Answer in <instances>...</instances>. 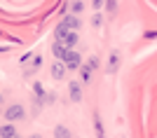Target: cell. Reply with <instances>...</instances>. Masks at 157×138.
<instances>
[{
    "label": "cell",
    "instance_id": "cell-1",
    "mask_svg": "<svg viewBox=\"0 0 157 138\" xmlns=\"http://www.w3.org/2000/svg\"><path fill=\"white\" fill-rule=\"evenodd\" d=\"M96 68H98V59H96V56H92L85 66L78 68L80 75H82V84H92V75H94V70H96Z\"/></svg>",
    "mask_w": 157,
    "mask_h": 138
},
{
    "label": "cell",
    "instance_id": "cell-2",
    "mask_svg": "<svg viewBox=\"0 0 157 138\" xmlns=\"http://www.w3.org/2000/svg\"><path fill=\"white\" fill-rule=\"evenodd\" d=\"M63 63H66V70H78L80 66H82V56H80L78 52H73V49H68L63 56Z\"/></svg>",
    "mask_w": 157,
    "mask_h": 138
},
{
    "label": "cell",
    "instance_id": "cell-3",
    "mask_svg": "<svg viewBox=\"0 0 157 138\" xmlns=\"http://www.w3.org/2000/svg\"><path fill=\"white\" fill-rule=\"evenodd\" d=\"M24 115H26V110H24L21 105H10V108L5 110L7 122H19V119H24Z\"/></svg>",
    "mask_w": 157,
    "mask_h": 138
},
{
    "label": "cell",
    "instance_id": "cell-4",
    "mask_svg": "<svg viewBox=\"0 0 157 138\" xmlns=\"http://www.w3.org/2000/svg\"><path fill=\"white\" fill-rule=\"evenodd\" d=\"M61 26H66L68 31H80L82 21L78 19V14H66L63 19H61Z\"/></svg>",
    "mask_w": 157,
    "mask_h": 138
},
{
    "label": "cell",
    "instance_id": "cell-5",
    "mask_svg": "<svg viewBox=\"0 0 157 138\" xmlns=\"http://www.w3.org/2000/svg\"><path fill=\"white\" fill-rule=\"evenodd\" d=\"M68 94H71L73 103H80V101H82V84H80V82H71V84H68Z\"/></svg>",
    "mask_w": 157,
    "mask_h": 138
},
{
    "label": "cell",
    "instance_id": "cell-6",
    "mask_svg": "<svg viewBox=\"0 0 157 138\" xmlns=\"http://www.w3.org/2000/svg\"><path fill=\"white\" fill-rule=\"evenodd\" d=\"M52 77L54 80H63L66 77V63L63 61H54L52 63Z\"/></svg>",
    "mask_w": 157,
    "mask_h": 138
},
{
    "label": "cell",
    "instance_id": "cell-7",
    "mask_svg": "<svg viewBox=\"0 0 157 138\" xmlns=\"http://www.w3.org/2000/svg\"><path fill=\"white\" fill-rule=\"evenodd\" d=\"M66 52H68V47H66L63 42H59V40H54V45H52V54H54V56H56L59 61H63Z\"/></svg>",
    "mask_w": 157,
    "mask_h": 138
},
{
    "label": "cell",
    "instance_id": "cell-8",
    "mask_svg": "<svg viewBox=\"0 0 157 138\" xmlns=\"http://www.w3.org/2000/svg\"><path fill=\"white\" fill-rule=\"evenodd\" d=\"M61 42H63L68 49H73V47L78 45V31H68V33L63 35V40H61Z\"/></svg>",
    "mask_w": 157,
    "mask_h": 138
},
{
    "label": "cell",
    "instance_id": "cell-9",
    "mask_svg": "<svg viewBox=\"0 0 157 138\" xmlns=\"http://www.w3.org/2000/svg\"><path fill=\"white\" fill-rule=\"evenodd\" d=\"M14 136H17V129H14V124L0 126V138H14Z\"/></svg>",
    "mask_w": 157,
    "mask_h": 138
},
{
    "label": "cell",
    "instance_id": "cell-10",
    "mask_svg": "<svg viewBox=\"0 0 157 138\" xmlns=\"http://www.w3.org/2000/svg\"><path fill=\"white\" fill-rule=\"evenodd\" d=\"M54 138H73V133L63 124H59V126H54Z\"/></svg>",
    "mask_w": 157,
    "mask_h": 138
},
{
    "label": "cell",
    "instance_id": "cell-11",
    "mask_svg": "<svg viewBox=\"0 0 157 138\" xmlns=\"http://www.w3.org/2000/svg\"><path fill=\"white\" fill-rule=\"evenodd\" d=\"M117 63H120V56H117V52H113L110 59H108V73H115V70H117Z\"/></svg>",
    "mask_w": 157,
    "mask_h": 138
},
{
    "label": "cell",
    "instance_id": "cell-12",
    "mask_svg": "<svg viewBox=\"0 0 157 138\" xmlns=\"http://www.w3.org/2000/svg\"><path fill=\"white\" fill-rule=\"evenodd\" d=\"M94 129H96V138H105L103 124H101V117H98V115H94Z\"/></svg>",
    "mask_w": 157,
    "mask_h": 138
},
{
    "label": "cell",
    "instance_id": "cell-13",
    "mask_svg": "<svg viewBox=\"0 0 157 138\" xmlns=\"http://www.w3.org/2000/svg\"><path fill=\"white\" fill-rule=\"evenodd\" d=\"M105 9H108L110 14H115L117 12V0H105Z\"/></svg>",
    "mask_w": 157,
    "mask_h": 138
},
{
    "label": "cell",
    "instance_id": "cell-14",
    "mask_svg": "<svg viewBox=\"0 0 157 138\" xmlns=\"http://www.w3.org/2000/svg\"><path fill=\"white\" fill-rule=\"evenodd\" d=\"M33 91H35V96H38V99H45V89H42V84H40V82H35V84H33Z\"/></svg>",
    "mask_w": 157,
    "mask_h": 138
},
{
    "label": "cell",
    "instance_id": "cell-15",
    "mask_svg": "<svg viewBox=\"0 0 157 138\" xmlns=\"http://www.w3.org/2000/svg\"><path fill=\"white\" fill-rule=\"evenodd\" d=\"M82 9H85V5H82V2H80V0H75V2H73V5H71V12H73V14H78V12H82Z\"/></svg>",
    "mask_w": 157,
    "mask_h": 138
},
{
    "label": "cell",
    "instance_id": "cell-16",
    "mask_svg": "<svg viewBox=\"0 0 157 138\" xmlns=\"http://www.w3.org/2000/svg\"><path fill=\"white\" fill-rule=\"evenodd\" d=\"M40 63H42V59H40V56H35V59H33V61H31V66H33V68H38V66H40Z\"/></svg>",
    "mask_w": 157,
    "mask_h": 138
},
{
    "label": "cell",
    "instance_id": "cell-17",
    "mask_svg": "<svg viewBox=\"0 0 157 138\" xmlns=\"http://www.w3.org/2000/svg\"><path fill=\"white\" fill-rule=\"evenodd\" d=\"M94 2V9H101V7H103V0H92Z\"/></svg>",
    "mask_w": 157,
    "mask_h": 138
},
{
    "label": "cell",
    "instance_id": "cell-18",
    "mask_svg": "<svg viewBox=\"0 0 157 138\" xmlns=\"http://www.w3.org/2000/svg\"><path fill=\"white\" fill-rule=\"evenodd\" d=\"M28 138H42V136H40V133H33V136H28Z\"/></svg>",
    "mask_w": 157,
    "mask_h": 138
},
{
    "label": "cell",
    "instance_id": "cell-19",
    "mask_svg": "<svg viewBox=\"0 0 157 138\" xmlns=\"http://www.w3.org/2000/svg\"><path fill=\"white\" fill-rule=\"evenodd\" d=\"M0 101H2V94H0Z\"/></svg>",
    "mask_w": 157,
    "mask_h": 138
},
{
    "label": "cell",
    "instance_id": "cell-20",
    "mask_svg": "<svg viewBox=\"0 0 157 138\" xmlns=\"http://www.w3.org/2000/svg\"><path fill=\"white\" fill-rule=\"evenodd\" d=\"M14 138H19V136H14Z\"/></svg>",
    "mask_w": 157,
    "mask_h": 138
}]
</instances>
